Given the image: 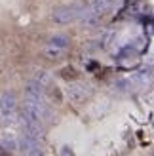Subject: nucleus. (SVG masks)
Listing matches in <instances>:
<instances>
[{"mask_svg": "<svg viewBox=\"0 0 154 156\" xmlns=\"http://www.w3.org/2000/svg\"><path fill=\"white\" fill-rule=\"evenodd\" d=\"M84 10L82 2H72V4H65V6H57L55 10L51 12V19L59 23V25H68L76 19H80Z\"/></svg>", "mask_w": 154, "mask_h": 156, "instance_id": "nucleus-1", "label": "nucleus"}, {"mask_svg": "<svg viewBox=\"0 0 154 156\" xmlns=\"http://www.w3.org/2000/svg\"><path fill=\"white\" fill-rule=\"evenodd\" d=\"M91 93H93V90H91V86L86 84V82H71L68 88L65 90L67 99L71 101V103H76V105L84 103L86 99H89Z\"/></svg>", "mask_w": 154, "mask_h": 156, "instance_id": "nucleus-2", "label": "nucleus"}, {"mask_svg": "<svg viewBox=\"0 0 154 156\" xmlns=\"http://www.w3.org/2000/svg\"><path fill=\"white\" fill-rule=\"evenodd\" d=\"M129 82H131L133 90H137V91H147V90H150V86L154 84V73H152V69H143V71L131 74Z\"/></svg>", "mask_w": 154, "mask_h": 156, "instance_id": "nucleus-3", "label": "nucleus"}, {"mask_svg": "<svg viewBox=\"0 0 154 156\" xmlns=\"http://www.w3.org/2000/svg\"><path fill=\"white\" fill-rule=\"evenodd\" d=\"M0 112H2V118L6 122H13L15 112H17V101H15V95L12 91L2 93V97H0Z\"/></svg>", "mask_w": 154, "mask_h": 156, "instance_id": "nucleus-4", "label": "nucleus"}, {"mask_svg": "<svg viewBox=\"0 0 154 156\" xmlns=\"http://www.w3.org/2000/svg\"><path fill=\"white\" fill-rule=\"evenodd\" d=\"M17 149L23 156H42L40 141L34 139V137H29L27 133H23L21 139L17 141Z\"/></svg>", "mask_w": 154, "mask_h": 156, "instance_id": "nucleus-5", "label": "nucleus"}, {"mask_svg": "<svg viewBox=\"0 0 154 156\" xmlns=\"http://www.w3.org/2000/svg\"><path fill=\"white\" fill-rule=\"evenodd\" d=\"M25 99H34V101H44V88L34 80L27 82L25 86Z\"/></svg>", "mask_w": 154, "mask_h": 156, "instance_id": "nucleus-6", "label": "nucleus"}, {"mask_svg": "<svg viewBox=\"0 0 154 156\" xmlns=\"http://www.w3.org/2000/svg\"><path fill=\"white\" fill-rule=\"evenodd\" d=\"M44 57L46 59H50V61H59V59H63L67 55V50L63 48H55V46H50V44H46V48H44Z\"/></svg>", "mask_w": 154, "mask_h": 156, "instance_id": "nucleus-7", "label": "nucleus"}, {"mask_svg": "<svg viewBox=\"0 0 154 156\" xmlns=\"http://www.w3.org/2000/svg\"><path fill=\"white\" fill-rule=\"evenodd\" d=\"M50 46H55V48H63V50H68V44H71V38L67 34H53L50 40H48Z\"/></svg>", "mask_w": 154, "mask_h": 156, "instance_id": "nucleus-8", "label": "nucleus"}, {"mask_svg": "<svg viewBox=\"0 0 154 156\" xmlns=\"http://www.w3.org/2000/svg\"><path fill=\"white\" fill-rule=\"evenodd\" d=\"M112 90L118 91V93H131V91H135L133 86H131V82H129V78H124V80H116V82L112 84Z\"/></svg>", "mask_w": 154, "mask_h": 156, "instance_id": "nucleus-9", "label": "nucleus"}, {"mask_svg": "<svg viewBox=\"0 0 154 156\" xmlns=\"http://www.w3.org/2000/svg\"><path fill=\"white\" fill-rule=\"evenodd\" d=\"M0 147H4L6 151H17V139H15L13 133H4L2 135V141H0Z\"/></svg>", "mask_w": 154, "mask_h": 156, "instance_id": "nucleus-10", "label": "nucleus"}, {"mask_svg": "<svg viewBox=\"0 0 154 156\" xmlns=\"http://www.w3.org/2000/svg\"><path fill=\"white\" fill-rule=\"evenodd\" d=\"M33 80L36 84H40L42 88H46V86H50V82H51V74L46 73V71H36L34 76H33Z\"/></svg>", "mask_w": 154, "mask_h": 156, "instance_id": "nucleus-11", "label": "nucleus"}, {"mask_svg": "<svg viewBox=\"0 0 154 156\" xmlns=\"http://www.w3.org/2000/svg\"><path fill=\"white\" fill-rule=\"evenodd\" d=\"M0 156H10V151H6L4 147H0Z\"/></svg>", "mask_w": 154, "mask_h": 156, "instance_id": "nucleus-12", "label": "nucleus"}]
</instances>
